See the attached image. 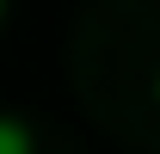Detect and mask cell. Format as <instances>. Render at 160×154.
<instances>
[{
	"label": "cell",
	"mask_w": 160,
	"mask_h": 154,
	"mask_svg": "<svg viewBox=\"0 0 160 154\" xmlns=\"http://www.w3.org/2000/svg\"><path fill=\"white\" fill-rule=\"evenodd\" d=\"M0 19H6V0H0Z\"/></svg>",
	"instance_id": "7a4b0ae2"
},
{
	"label": "cell",
	"mask_w": 160,
	"mask_h": 154,
	"mask_svg": "<svg viewBox=\"0 0 160 154\" xmlns=\"http://www.w3.org/2000/svg\"><path fill=\"white\" fill-rule=\"evenodd\" d=\"M0 154H37V136L25 117H6L0 111Z\"/></svg>",
	"instance_id": "6da1fadb"
},
{
	"label": "cell",
	"mask_w": 160,
	"mask_h": 154,
	"mask_svg": "<svg viewBox=\"0 0 160 154\" xmlns=\"http://www.w3.org/2000/svg\"><path fill=\"white\" fill-rule=\"evenodd\" d=\"M154 99H160V80H154Z\"/></svg>",
	"instance_id": "3957f363"
}]
</instances>
